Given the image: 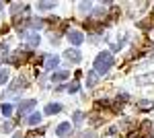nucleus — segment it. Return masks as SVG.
<instances>
[{
  "label": "nucleus",
  "mask_w": 154,
  "mask_h": 138,
  "mask_svg": "<svg viewBox=\"0 0 154 138\" xmlns=\"http://www.w3.org/2000/svg\"><path fill=\"white\" fill-rule=\"evenodd\" d=\"M12 138H23V132H17V134H14Z\"/></svg>",
  "instance_id": "obj_28"
},
{
  "label": "nucleus",
  "mask_w": 154,
  "mask_h": 138,
  "mask_svg": "<svg viewBox=\"0 0 154 138\" xmlns=\"http://www.w3.org/2000/svg\"><path fill=\"white\" fill-rule=\"evenodd\" d=\"M0 8H2V2H0Z\"/></svg>",
  "instance_id": "obj_29"
},
{
  "label": "nucleus",
  "mask_w": 154,
  "mask_h": 138,
  "mask_svg": "<svg viewBox=\"0 0 154 138\" xmlns=\"http://www.w3.org/2000/svg\"><path fill=\"white\" fill-rule=\"evenodd\" d=\"M49 39H51V46H58V43H60V35L58 33H51V35H49Z\"/></svg>",
  "instance_id": "obj_27"
},
{
  "label": "nucleus",
  "mask_w": 154,
  "mask_h": 138,
  "mask_svg": "<svg viewBox=\"0 0 154 138\" xmlns=\"http://www.w3.org/2000/svg\"><path fill=\"white\" fill-rule=\"evenodd\" d=\"M113 62H115V58H113L111 52H101L95 58V72L97 74H107L113 66Z\"/></svg>",
  "instance_id": "obj_1"
},
{
  "label": "nucleus",
  "mask_w": 154,
  "mask_h": 138,
  "mask_svg": "<svg viewBox=\"0 0 154 138\" xmlns=\"http://www.w3.org/2000/svg\"><path fill=\"white\" fill-rule=\"evenodd\" d=\"M70 132H72V124H68V122H62V124L56 128V136H60V138L68 136Z\"/></svg>",
  "instance_id": "obj_6"
},
{
  "label": "nucleus",
  "mask_w": 154,
  "mask_h": 138,
  "mask_svg": "<svg viewBox=\"0 0 154 138\" xmlns=\"http://www.w3.org/2000/svg\"><path fill=\"white\" fill-rule=\"evenodd\" d=\"M0 111H2L4 117H8V115L12 114V105L11 103H2V105H0Z\"/></svg>",
  "instance_id": "obj_18"
},
{
  "label": "nucleus",
  "mask_w": 154,
  "mask_h": 138,
  "mask_svg": "<svg viewBox=\"0 0 154 138\" xmlns=\"http://www.w3.org/2000/svg\"><path fill=\"white\" fill-rule=\"evenodd\" d=\"M66 37H68V41H70L72 46H80V43L84 41L82 31H78V29H70V31L66 33Z\"/></svg>",
  "instance_id": "obj_2"
},
{
  "label": "nucleus",
  "mask_w": 154,
  "mask_h": 138,
  "mask_svg": "<svg viewBox=\"0 0 154 138\" xmlns=\"http://www.w3.org/2000/svg\"><path fill=\"white\" fill-rule=\"evenodd\" d=\"M82 120H84V114H82V111H74V115H72V122H74V124H80Z\"/></svg>",
  "instance_id": "obj_20"
},
{
  "label": "nucleus",
  "mask_w": 154,
  "mask_h": 138,
  "mask_svg": "<svg viewBox=\"0 0 154 138\" xmlns=\"http://www.w3.org/2000/svg\"><path fill=\"white\" fill-rule=\"evenodd\" d=\"M97 82H99V76H97V72H95V70L86 72V87L91 89V87H95Z\"/></svg>",
  "instance_id": "obj_10"
},
{
  "label": "nucleus",
  "mask_w": 154,
  "mask_h": 138,
  "mask_svg": "<svg viewBox=\"0 0 154 138\" xmlns=\"http://www.w3.org/2000/svg\"><path fill=\"white\" fill-rule=\"evenodd\" d=\"M39 122H41V114H39V111H35V114H31L29 117H27V124H29V126H33V128H35Z\"/></svg>",
  "instance_id": "obj_11"
},
{
  "label": "nucleus",
  "mask_w": 154,
  "mask_h": 138,
  "mask_svg": "<svg viewBox=\"0 0 154 138\" xmlns=\"http://www.w3.org/2000/svg\"><path fill=\"white\" fill-rule=\"evenodd\" d=\"M60 111H62V105H60V103H49L48 107H45V114H48V115L60 114Z\"/></svg>",
  "instance_id": "obj_13"
},
{
  "label": "nucleus",
  "mask_w": 154,
  "mask_h": 138,
  "mask_svg": "<svg viewBox=\"0 0 154 138\" xmlns=\"http://www.w3.org/2000/svg\"><path fill=\"white\" fill-rule=\"evenodd\" d=\"M43 130H45V128H39V130H31V132L27 134V138H37V136H41V134H43Z\"/></svg>",
  "instance_id": "obj_22"
},
{
  "label": "nucleus",
  "mask_w": 154,
  "mask_h": 138,
  "mask_svg": "<svg viewBox=\"0 0 154 138\" xmlns=\"http://www.w3.org/2000/svg\"><path fill=\"white\" fill-rule=\"evenodd\" d=\"M27 8H29L27 4H19V2H17V4H12V6H11V14H19V12H25Z\"/></svg>",
  "instance_id": "obj_14"
},
{
  "label": "nucleus",
  "mask_w": 154,
  "mask_h": 138,
  "mask_svg": "<svg viewBox=\"0 0 154 138\" xmlns=\"http://www.w3.org/2000/svg\"><path fill=\"white\" fill-rule=\"evenodd\" d=\"M78 6H80V11H82V12H91V8H93V4H91V2H80Z\"/></svg>",
  "instance_id": "obj_25"
},
{
  "label": "nucleus",
  "mask_w": 154,
  "mask_h": 138,
  "mask_svg": "<svg viewBox=\"0 0 154 138\" xmlns=\"http://www.w3.org/2000/svg\"><path fill=\"white\" fill-rule=\"evenodd\" d=\"M0 130H2V132H12V122H11V120L0 122Z\"/></svg>",
  "instance_id": "obj_19"
},
{
  "label": "nucleus",
  "mask_w": 154,
  "mask_h": 138,
  "mask_svg": "<svg viewBox=\"0 0 154 138\" xmlns=\"http://www.w3.org/2000/svg\"><path fill=\"white\" fill-rule=\"evenodd\" d=\"M6 81H8V70H6V68H0V85H4Z\"/></svg>",
  "instance_id": "obj_21"
},
{
  "label": "nucleus",
  "mask_w": 154,
  "mask_h": 138,
  "mask_svg": "<svg viewBox=\"0 0 154 138\" xmlns=\"http://www.w3.org/2000/svg\"><path fill=\"white\" fill-rule=\"evenodd\" d=\"M64 58H66V60H68L70 64H78V62L82 60V56H80V52H78V50H72V47L64 52Z\"/></svg>",
  "instance_id": "obj_4"
},
{
  "label": "nucleus",
  "mask_w": 154,
  "mask_h": 138,
  "mask_svg": "<svg viewBox=\"0 0 154 138\" xmlns=\"http://www.w3.org/2000/svg\"><path fill=\"white\" fill-rule=\"evenodd\" d=\"M80 138H97V132L95 130H88V132H82Z\"/></svg>",
  "instance_id": "obj_26"
},
{
  "label": "nucleus",
  "mask_w": 154,
  "mask_h": 138,
  "mask_svg": "<svg viewBox=\"0 0 154 138\" xmlns=\"http://www.w3.org/2000/svg\"><path fill=\"white\" fill-rule=\"evenodd\" d=\"M43 21H41V19H37V17H33V19H29V27H31V29H41V27H43Z\"/></svg>",
  "instance_id": "obj_15"
},
{
  "label": "nucleus",
  "mask_w": 154,
  "mask_h": 138,
  "mask_svg": "<svg viewBox=\"0 0 154 138\" xmlns=\"http://www.w3.org/2000/svg\"><path fill=\"white\" fill-rule=\"evenodd\" d=\"M37 8H39V11H49V8H56V2H37Z\"/></svg>",
  "instance_id": "obj_17"
},
{
  "label": "nucleus",
  "mask_w": 154,
  "mask_h": 138,
  "mask_svg": "<svg viewBox=\"0 0 154 138\" xmlns=\"http://www.w3.org/2000/svg\"><path fill=\"white\" fill-rule=\"evenodd\" d=\"M60 64V58L58 56H45V60H43V68L45 70H56Z\"/></svg>",
  "instance_id": "obj_5"
},
{
  "label": "nucleus",
  "mask_w": 154,
  "mask_h": 138,
  "mask_svg": "<svg viewBox=\"0 0 154 138\" xmlns=\"http://www.w3.org/2000/svg\"><path fill=\"white\" fill-rule=\"evenodd\" d=\"M136 107H138V109H152L154 101H150V99H140V101L136 103Z\"/></svg>",
  "instance_id": "obj_12"
},
{
  "label": "nucleus",
  "mask_w": 154,
  "mask_h": 138,
  "mask_svg": "<svg viewBox=\"0 0 154 138\" xmlns=\"http://www.w3.org/2000/svg\"><path fill=\"white\" fill-rule=\"evenodd\" d=\"M152 23H154V14H152V17H148V19H144V21H140L138 27H140V29H150Z\"/></svg>",
  "instance_id": "obj_16"
},
{
  "label": "nucleus",
  "mask_w": 154,
  "mask_h": 138,
  "mask_svg": "<svg viewBox=\"0 0 154 138\" xmlns=\"http://www.w3.org/2000/svg\"><path fill=\"white\" fill-rule=\"evenodd\" d=\"M136 85H154V72L138 76V79H136Z\"/></svg>",
  "instance_id": "obj_8"
},
{
  "label": "nucleus",
  "mask_w": 154,
  "mask_h": 138,
  "mask_svg": "<svg viewBox=\"0 0 154 138\" xmlns=\"http://www.w3.org/2000/svg\"><path fill=\"white\" fill-rule=\"evenodd\" d=\"M78 87H80L78 81H72L70 85H68V89H66V91H68V93H76V91H78Z\"/></svg>",
  "instance_id": "obj_23"
},
{
  "label": "nucleus",
  "mask_w": 154,
  "mask_h": 138,
  "mask_svg": "<svg viewBox=\"0 0 154 138\" xmlns=\"http://www.w3.org/2000/svg\"><path fill=\"white\" fill-rule=\"evenodd\" d=\"M107 8H97V11H93V19H101V17H105Z\"/></svg>",
  "instance_id": "obj_24"
},
{
  "label": "nucleus",
  "mask_w": 154,
  "mask_h": 138,
  "mask_svg": "<svg viewBox=\"0 0 154 138\" xmlns=\"http://www.w3.org/2000/svg\"><path fill=\"white\" fill-rule=\"evenodd\" d=\"M68 74H70L68 70H58V72H54V74H51V81H54V82H62V81H66V79H68Z\"/></svg>",
  "instance_id": "obj_9"
},
{
  "label": "nucleus",
  "mask_w": 154,
  "mask_h": 138,
  "mask_svg": "<svg viewBox=\"0 0 154 138\" xmlns=\"http://www.w3.org/2000/svg\"><path fill=\"white\" fill-rule=\"evenodd\" d=\"M35 105H37V101H35V99H25V101H21V105H19V114H21V115L31 114Z\"/></svg>",
  "instance_id": "obj_3"
},
{
  "label": "nucleus",
  "mask_w": 154,
  "mask_h": 138,
  "mask_svg": "<svg viewBox=\"0 0 154 138\" xmlns=\"http://www.w3.org/2000/svg\"><path fill=\"white\" fill-rule=\"evenodd\" d=\"M21 33H23V37L29 41V46H37V43L41 41V39H39V35H37L35 31H21Z\"/></svg>",
  "instance_id": "obj_7"
}]
</instances>
